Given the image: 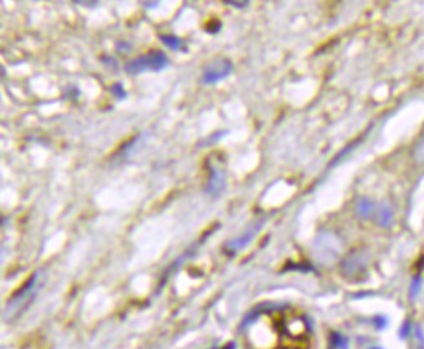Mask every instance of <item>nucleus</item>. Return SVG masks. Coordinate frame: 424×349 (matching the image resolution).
Instances as JSON below:
<instances>
[{"label":"nucleus","instance_id":"nucleus-10","mask_svg":"<svg viewBox=\"0 0 424 349\" xmlns=\"http://www.w3.org/2000/svg\"><path fill=\"white\" fill-rule=\"evenodd\" d=\"M415 157L419 162H424V140L420 142V145L418 146V149L415 152Z\"/></svg>","mask_w":424,"mask_h":349},{"label":"nucleus","instance_id":"nucleus-8","mask_svg":"<svg viewBox=\"0 0 424 349\" xmlns=\"http://www.w3.org/2000/svg\"><path fill=\"white\" fill-rule=\"evenodd\" d=\"M111 92H113V94H114L118 100H123V98L127 97L126 90H124V87H123L121 83H115L114 86L111 87Z\"/></svg>","mask_w":424,"mask_h":349},{"label":"nucleus","instance_id":"nucleus-11","mask_svg":"<svg viewBox=\"0 0 424 349\" xmlns=\"http://www.w3.org/2000/svg\"><path fill=\"white\" fill-rule=\"evenodd\" d=\"M228 4L234 5V7H238V8H243V7L248 5V3H247V1H244V3H234V1H229Z\"/></svg>","mask_w":424,"mask_h":349},{"label":"nucleus","instance_id":"nucleus-6","mask_svg":"<svg viewBox=\"0 0 424 349\" xmlns=\"http://www.w3.org/2000/svg\"><path fill=\"white\" fill-rule=\"evenodd\" d=\"M255 237V230H248L246 231L242 236L237 237L234 240H232L229 242L228 247L232 250V251H238V250H242L243 247H246L250 242L252 241V238Z\"/></svg>","mask_w":424,"mask_h":349},{"label":"nucleus","instance_id":"nucleus-4","mask_svg":"<svg viewBox=\"0 0 424 349\" xmlns=\"http://www.w3.org/2000/svg\"><path fill=\"white\" fill-rule=\"evenodd\" d=\"M356 212H357L358 217L365 220L369 219L375 212V203L367 197H362L356 203Z\"/></svg>","mask_w":424,"mask_h":349},{"label":"nucleus","instance_id":"nucleus-9","mask_svg":"<svg viewBox=\"0 0 424 349\" xmlns=\"http://www.w3.org/2000/svg\"><path fill=\"white\" fill-rule=\"evenodd\" d=\"M420 286H422V279H420L419 277H416V278L412 279L411 287H410V292H411L412 296H416V295L419 294Z\"/></svg>","mask_w":424,"mask_h":349},{"label":"nucleus","instance_id":"nucleus-3","mask_svg":"<svg viewBox=\"0 0 424 349\" xmlns=\"http://www.w3.org/2000/svg\"><path fill=\"white\" fill-rule=\"evenodd\" d=\"M225 188V175L220 168H212L210 181L207 185V192L212 196L220 194Z\"/></svg>","mask_w":424,"mask_h":349},{"label":"nucleus","instance_id":"nucleus-1","mask_svg":"<svg viewBox=\"0 0 424 349\" xmlns=\"http://www.w3.org/2000/svg\"><path fill=\"white\" fill-rule=\"evenodd\" d=\"M168 65V56L162 51H150L136 59L131 60L126 65V73L138 75L148 71H161Z\"/></svg>","mask_w":424,"mask_h":349},{"label":"nucleus","instance_id":"nucleus-2","mask_svg":"<svg viewBox=\"0 0 424 349\" xmlns=\"http://www.w3.org/2000/svg\"><path fill=\"white\" fill-rule=\"evenodd\" d=\"M233 63L227 59L216 60L208 65L202 74V83L206 86L216 84L232 74Z\"/></svg>","mask_w":424,"mask_h":349},{"label":"nucleus","instance_id":"nucleus-7","mask_svg":"<svg viewBox=\"0 0 424 349\" xmlns=\"http://www.w3.org/2000/svg\"><path fill=\"white\" fill-rule=\"evenodd\" d=\"M161 42L165 44L166 47H168L172 51H177V49H180L182 47V40L179 36L175 35H162Z\"/></svg>","mask_w":424,"mask_h":349},{"label":"nucleus","instance_id":"nucleus-5","mask_svg":"<svg viewBox=\"0 0 424 349\" xmlns=\"http://www.w3.org/2000/svg\"><path fill=\"white\" fill-rule=\"evenodd\" d=\"M393 210L389 207L388 204H381L379 206L375 212V219H377V223L379 224V227L381 228H388L393 221Z\"/></svg>","mask_w":424,"mask_h":349},{"label":"nucleus","instance_id":"nucleus-12","mask_svg":"<svg viewBox=\"0 0 424 349\" xmlns=\"http://www.w3.org/2000/svg\"><path fill=\"white\" fill-rule=\"evenodd\" d=\"M373 349H380V348H373Z\"/></svg>","mask_w":424,"mask_h":349}]
</instances>
